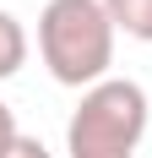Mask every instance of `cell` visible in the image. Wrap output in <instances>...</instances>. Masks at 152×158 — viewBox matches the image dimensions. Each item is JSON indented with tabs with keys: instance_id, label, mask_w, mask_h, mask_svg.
Returning a JSON list of instances; mask_svg holds the SVG:
<instances>
[{
	"instance_id": "5b68a950",
	"label": "cell",
	"mask_w": 152,
	"mask_h": 158,
	"mask_svg": "<svg viewBox=\"0 0 152 158\" xmlns=\"http://www.w3.org/2000/svg\"><path fill=\"white\" fill-rule=\"evenodd\" d=\"M16 136H22V131H16V114H11V104L0 98V158L11 153V142H16Z\"/></svg>"
},
{
	"instance_id": "7a4b0ae2",
	"label": "cell",
	"mask_w": 152,
	"mask_h": 158,
	"mask_svg": "<svg viewBox=\"0 0 152 158\" xmlns=\"http://www.w3.org/2000/svg\"><path fill=\"white\" fill-rule=\"evenodd\" d=\"M141 136H147V93L130 77H109L87 87L65 120L71 158H136Z\"/></svg>"
},
{
	"instance_id": "3957f363",
	"label": "cell",
	"mask_w": 152,
	"mask_h": 158,
	"mask_svg": "<svg viewBox=\"0 0 152 158\" xmlns=\"http://www.w3.org/2000/svg\"><path fill=\"white\" fill-rule=\"evenodd\" d=\"M103 11L114 22V33L136 38V44H152V0H103Z\"/></svg>"
},
{
	"instance_id": "8992f818",
	"label": "cell",
	"mask_w": 152,
	"mask_h": 158,
	"mask_svg": "<svg viewBox=\"0 0 152 158\" xmlns=\"http://www.w3.org/2000/svg\"><path fill=\"white\" fill-rule=\"evenodd\" d=\"M6 158H54V153H49V147L38 142V136H16V142H11V153H6Z\"/></svg>"
},
{
	"instance_id": "277c9868",
	"label": "cell",
	"mask_w": 152,
	"mask_h": 158,
	"mask_svg": "<svg viewBox=\"0 0 152 158\" xmlns=\"http://www.w3.org/2000/svg\"><path fill=\"white\" fill-rule=\"evenodd\" d=\"M22 60H27V33H22V22L11 11H0V82L16 77Z\"/></svg>"
},
{
	"instance_id": "6da1fadb",
	"label": "cell",
	"mask_w": 152,
	"mask_h": 158,
	"mask_svg": "<svg viewBox=\"0 0 152 158\" xmlns=\"http://www.w3.org/2000/svg\"><path fill=\"white\" fill-rule=\"evenodd\" d=\"M38 55L60 87H98L114 65V22L103 0H49L38 11Z\"/></svg>"
}]
</instances>
